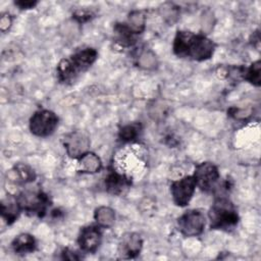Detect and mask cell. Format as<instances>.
<instances>
[{"label": "cell", "mask_w": 261, "mask_h": 261, "mask_svg": "<svg viewBox=\"0 0 261 261\" xmlns=\"http://www.w3.org/2000/svg\"><path fill=\"white\" fill-rule=\"evenodd\" d=\"M193 177L196 181V186L202 191L214 192L218 188L220 173L215 164L206 161L201 162L196 166Z\"/></svg>", "instance_id": "6"}, {"label": "cell", "mask_w": 261, "mask_h": 261, "mask_svg": "<svg viewBox=\"0 0 261 261\" xmlns=\"http://www.w3.org/2000/svg\"><path fill=\"white\" fill-rule=\"evenodd\" d=\"M215 43L205 35L190 31H178L172 43V51L179 58L195 61L210 59L215 52Z\"/></svg>", "instance_id": "1"}, {"label": "cell", "mask_w": 261, "mask_h": 261, "mask_svg": "<svg viewBox=\"0 0 261 261\" xmlns=\"http://www.w3.org/2000/svg\"><path fill=\"white\" fill-rule=\"evenodd\" d=\"M128 27L136 33L141 34L145 29V15L142 11H134L129 14L126 21Z\"/></svg>", "instance_id": "21"}, {"label": "cell", "mask_w": 261, "mask_h": 261, "mask_svg": "<svg viewBox=\"0 0 261 261\" xmlns=\"http://www.w3.org/2000/svg\"><path fill=\"white\" fill-rule=\"evenodd\" d=\"M102 167L100 158L92 152H87L79 158V170L86 173H95Z\"/></svg>", "instance_id": "17"}, {"label": "cell", "mask_w": 261, "mask_h": 261, "mask_svg": "<svg viewBox=\"0 0 261 261\" xmlns=\"http://www.w3.org/2000/svg\"><path fill=\"white\" fill-rule=\"evenodd\" d=\"M211 229L229 231L239 223V214L233 203L225 196H217L208 213Z\"/></svg>", "instance_id": "3"}, {"label": "cell", "mask_w": 261, "mask_h": 261, "mask_svg": "<svg viewBox=\"0 0 261 261\" xmlns=\"http://www.w3.org/2000/svg\"><path fill=\"white\" fill-rule=\"evenodd\" d=\"M62 258L63 259H68V260H77V259H81L82 256H79L76 252L68 249V248H65L63 251H62Z\"/></svg>", "instance_id": "25"}, {"label": "cell", "mask_w": 261, "mask_h": 261, "mask_svg": "<svg viewBox=\"0 0 261 261\" xmlns=\"http://www.w3.org/2000/svg\"><path fill=\"white\" fill-rule=\"evenodd\" d=\"M205 224V215L198 209L188 210L177 219L178 230L185 237L200 236L204 231Z\"/></svg>", "instance_id": "7"}, {"label": "cell", "mask_w": 261, "mask_h": 261, "mask_svg": "<svg viewBox=\"0 0 261 261\" xmlns=\"http://www.w3.org/2000/svg\"><path fill=\"white\" fill-rule=\"evenodd\" d=\"M16 197L22 211L38 217H44L51 205L48 195L41 189H28L20 192Z\"/></svg>", "instance_id": "4"}, {"label": "cell", "mask_w": 261, "mask_h": 261, "mask_svg": "<svg viewBox=\"0 0 261 261\" xmlns=\"http://www.w3.org/2000/svg\"><path fill=\"white\" fill-rule=\"evenodd\" d=\"M35 178L36 173L34 169L22 163L14 165L6 173V180L13 185H27L34 181Z\"/></svg>", "instance_id": "12"}, {"label": "cell", "mask_w": 261, "mask_h": 261, "mask_svg": "<svg viewBox=\"0 0 261 261\" xmlns=\"http://www.w3.org/2000/svg\"><path fill=\"white\" fill-rule=\"evenodd\" d=\"M94 218L97 221V224L101 227L108 228L111 227L114 224L115 221V213L114 211L109 207H99L96 209Z\"/></svg>", "instance_id": "18"}, {"label": "cell", "mask_w": 261, "mask_h": 261, "mask_svg": "<svg viewBox=\"0 0 261 261\" xmlns=\"http://www.w3.org/2000/svg\"><path fill=\"white\" fill-rule=\"evenodd\" d=\"M143 247V240L139 233L127 232L122 236L118 244V254L121 258L130 259L137 257Z\"/></svg>", "instance_id": "11"}, {"label": "cell", "mask_w": 261, "mask_h": 261, "mask_svg": "<svg viewBox=\"0 0 261 261\" xmlns=\"http://www.w3.org/2000/svg\"><path fill=\"white\" fill-rule=\"evenodd\" d=\"M14 4L17 7H19V9H31V8H34L38 4V2L33 0H18V1H15Z\"/></svg>", "instance_id": "24"}, {"label": "cell", "mask_w": 261, "mask_h": 261, "mask_svg": "<svg viewBox=\"0 0 261 261\" xmlns=\"http://www.w3.org/2000/svg\"><path fill=\"white\" fill-rule=\"evenodd\" d=\"M244 80L252 85L259 87L261 85V63L260 60L253 62L249 67H242V73Z\"/></svg>", "instance_id": "19"}, {"label": "cell", "mask_w": 261, "mask_h": 261, "mask_svg": "<svg viewBox=\"0 0 261 261\" xmlns=\"http://www.w3.org/2000/svg\"><path fill=\"white\" fill-rule=\"evenodd\" d=\"M102 242V227L98 224L84 226L77 237V244L82 252L95 253Z\"/></svg>", "instance_id": "9"}, {"label": "cell", "mask_w": 261, "mask_h": 261, "mask_svg": "<svg viewBox=\"0 0 261 261\" xmlns=\"http://www.w3.org/2000/svg\"><path fill=\"white\" fill-rule=\"evenodd\" d=\"M36 239L30 233H20L11 243V248L13 252L17 255L33 253L36 250Z\"/></svg>", "instance_id": "16"}, {"label": "cell", "mask_w": 261, "mask_h": 261, "mask_svg": "<svg viewBox=\"0 0 261 261\" xmlns=\"http://www.w3.org/2000/svg\"><path fill=\"white\" fill-rule=\"evenodd\" d=\"M104 186L109 194L116 196L122 194L130 186V179L113 169L107 173L104 179Z\"/></svg>", "instance_id": "13"}, {"label": "cell", "mask_w": 261, "mask_h": 261, "mask_svg": "<svg viewBox=\"0 0 261 261\" xmlns=\"http://www.w3.org/2000/svg\"><path fill=\"white\" fill-rule=\"evenodd\" d=\"M72 16L80 23H84L86 21L91 20L95 16V13L92 10H88V9H77L73 12Z\"/></svg>", "instance_id": "22"}, {"label": "cell", "mask_w": 261, "mask_h": 261, "mask_svg": "<svg viewBox=\"0 0 261 261\" xmlns=\"http://www.w3.org/2000/svg\"><path fill=\"white\" fill-rule=\"evenodd\" d=\"M142 126L138 122H133L122 126L118 133V138L122 142H132L138 138Z\"/></svg>", "instance_id": "20"}, {"label": "cell", "mask_w": 261, "mask_h": 261, "mask_svg": "<svg viewBox=\"0 0 261 261\" xmlns=\"http://www.w3.org/2000/svg\"><path fill=\"white\" fill-rule=\"evenodd\" d=\"M12 24V17L9 13H3L0 18V28L2 32L7 31Z\"/></svg>", "instance_id": "23"}, {"label": "cell", "mask_w": 261, "mask_h": 261, "mask_svg": "<svg viewBox=\"0 0 261 261\" xmlns=\"http://www.w3.org/2000/svg\"><path fill=\"white\" fill-rule=\"evenodd\" d=\"M22 211L16 195H7L1 201V215L7 224H12Z\"/></svg>", "instance_id": "14"}, {"label": "cell", "mask_w": 261, "mask_h": 261, "mask_svg": "<svg viewBox=\"0 0 261 261\" xmlns=\"http://www.w3.org/2000/svg\"><path fill=\"white\" fill-rule=\"evenodd\" d=\"M196 187V181L193 175L184 176L172 181L170 185V194L173 203L179 207L187 206L193 198Z\"/></svg>", "instance_id": "8"}, {"label": "cell", "mask_w": 261, "mask_h": 261, "mask_svg": "<svg viewBox=\"0 0 261 261\" xmlns=\"http://www.w3.org/2000/svg\"><path fill=\"white\" fill-rule=\"evenodd\" d=\"M58 125V116L51 110L40 109L30 118V130L40 138L51 136Z\"/></svg>", "instance_id": "5"}, {"label": "cell", "mask_w": 261, "mask_h": 261, "mask_svg": "<svg viewBox=\"0 0 261 261\" xmlns=\"http://www.w3.org/2000/svg\"><path fill=\"white\" fill-rule=\"evenodd\" d=\"M97 57L98 52L94 48L87 47L61 59L56 67L58 81L62 84L72 83L81 73L92 66Z\"/></svg>", "instance_id": "2"}, {"label": "cell", "mask_w": 261, "mask_h": 261, "mask_svg": "<svg viewBox=\"0 0 261 261\" xmlns=\"http://www.w3.org/2000/svg\"><path fill=\"white\" fill-rule=\"evenodd\" d=\"M114 40L122 47H130L137 41V35L126 22H117L113 28Z\"/></svg>", "instance_id": "15"}, {"label": "cell", "mask_w": 261, "mask_h": 261, "mask_svg": "<svg viewBox=\"0 0 261 261\" xmlns=\"http://www.w3.org/2000/svg\"><path fill=\"white\" fill-rule=\"evenodd\" d=\"M63 145L69 157L79 159L82 155L89 152L90 139L81 132H72L64 138Z\"/></svg>", "instance_id": "10"}]
</instances>
